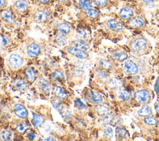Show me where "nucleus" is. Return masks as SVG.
I'll return each mask as SVG.
<instances>
[{"label":"nucleus","mask_w":159,"mask_h":141,"mask_svg":"<svg viewBox=\"0 0 159 141\" xmlns=\"http://www.w3.org/2000/svg\"><path fill=\"white\" fill-rule=\"evenodd\" d=\"M147 40L144 38H137L131 44V49L136 53L143 52L147 47Z\"/></svg>","instance_id":"nucleus-1"},{"label":"nucleus","mask_w":159,"mask_h":141,"mask_svg":"<svg viewBox=\"0 0 159 141\" xmlns=\"http://www.w3.org/2000/svg\"><path fill=\"white\" fill-rule=\"evenodd\" d=\"M85 98L91 103L97 104L103 102V98L99 94L93 90L87 89L85 93Z\"/></svg>","instance_id":"nucleus-2"},{"label":"nucleus","mask_w":159,"mask_h":141,"mask_svg":"<svg viewBox=\"0 0 159 141\" xmlns=\"http://www.w3.org/2000/svg\"><path fill=\"white\" fill-rule=\"evenodd\" d=\"M94 112L96 114L103 118L104 121H107L110 118V113L109 108L104 105H98L94 108Z\"/></svg>","instance_id":"nucleus-3"},{"label":"nucleus","mask_w":159,"mask_h":141,"mask_svg":"<svg viewBox=\"0 0 159 141\" xmlns=\"http://www.w3.org/2000/svg\"><path fill=\"white\" fill-rule=\"evenodd\" d=\"M134 98L139 103H145L150 99V93L146 89L137 91L134 94Z\"/></svg>","instance_id":"nucleus-4"},{"label":"nucleus","mask_w":159,"mask_h":141,"mask_svg":"<svg viewBox=\"0 0 159 141\" xmlns=\"http://www.w3.org/2000/svg\"><path fill=\"white\" fill-rule=\"evenodd\" d=\"M67 51L70 54L80 59H85L88 57V54L85 52V51H83L76 48H69Z\"/></svg>","instance_id":"nucleus-5"},{"label":"nucleus","mask_w":159,"mask_h":141,"mask_svg":"<svg viewBox=\"0 0 159 141\" xmlns=\"http://www.w3.org/2000/svg\"><path fill=\"white\" fill-rule=\"evenodd\" d=\"M124 69L126 72L130 75H136L138 73V67L137 65L132 60H128L124 64Z\"/></svg>","instance_id":"nucleus-6"},{"label":"nucleus","mask_w":159,"mask_h":141,"mask_svg":"<svg viewBox=\"0 0 159 141\" xmlns=\"http://www.w3.org/2000/svg\"><path fill=\"white\" fill-rule=\"evenodd\" d=\"M107 27L110 29H111L113 31L116 32H120L123 28V26L122 23L115 19L109 20L107 22Z\"/></svg>","instance_id":"nucleus-7"},{"label":"nucleus","mask_w":159,"mask_h":141,"mask_svg":"<svg viewBox=\"0 0 159 141\" xmlns=\"http://www.w3.org/2000/svg\"><path fill=\"white\" fill-rule=\"evenodd\" d=\"M37 86L38 89L44 94H48L49 93L48 83L44 78H40L37 81Z\"/></svg>","instance_id":"nucleus-8"},{"label":"nucleus","mask_w":159,"mask_h":141,"mask_svg":"<svg viewBox=\"0 0 159 141\" xmlns=\"http://www.w3.org/2000/svg\"><path fill=\"white\" fill-rule=\"evenodd\" d=\"M40 52V47L36 44L29 45L27 48V54L31 57H37Z\"/></svg>","instance_id":"nucleus-9"},{"label":"nucleus","mask_w":159,"mask_h":141,"mask_svg":"<svg viewBox=\"0 0 159 141\" xmlns=\"http://www.w3.org/2000/svg\"><path fill=\"white\" fill-rule=\"evenodd\" d=\"M22 57L18 54H12L9 58V62L13 67H19L23 64Z\"/></svg>","instance_id":"nucleus-10"},{"label":"nucleus","mask_w":159,"mask_h":141,"mask_svg":"<svg viewBox=\"0 0 159 141\" xmlns=\"http://www.w3.org/2000/svg\"><path fill=\"white\" fill-rule=\"evenodd\" d=\"M15 113L20 118L25 119L27 116V110L21 105L17 104L15 106Z\"/></svg>","instance_id":"nucleus-11"},{"label":"nucleus","mask_w":159,"mask_h":141,"mask_svg":"<svg viewBox=\"0 0 159 141\" xmlns=\"http://www.w3.org/2000/svg\"><path fill=\"white\" fill-rule=\"evenodd\" d=\"M2 20L7 23L13 24L15 22L13 15L12 12L10 10H4L3 11L1 14H0Z\"/></svg>","instance_id":"nucleus-12"},{"label":"nucleus","mask_w":159,"mask_h":141,"mask_svg":"<svg viewBox=\"0 0 159 141\" xmlns=\"http://www.w3.org/2000/svg\"><path fill=\"white\" fill-rule=\"evenodd\" d=\"M49 16V13L46 10H39L34 15V19L37 21L42 22L46 21Z\"/></svg>","instance_id":"nucleus-13"},{"label":"nucleus","mask_w":159,"mask_h":141,"mask_svg":"<svg viewBox=\"0 0 159 141\" xmlns=\"http://www.w3.org/2000/svg\"><path fill=\"white\" fill-rule=\"evenodd\" d=\"M144 20L142 18L136 17L128 23V25L132 27L138 28L142 27L144 25Z\"/></svg>","instance_id":"nucleus-14"},{"label":"nucleus","mask_w":159,"mask_h":141,"mask_svg":"<svg viewBox=\"0 0 159 141\" xmlns=\"http://www.w3.org/2000/svg\"><path fill=\"white\" fill-rule=\"evenodd\" d=\"M53 92L55 94V95L60 98L65 99L67 98V94L66 92L60 86H53Z\"/></svg>","instance_id":"nucleus-15"},{"label":"nucleus","mask_w":159,"mask_h":141,"mask_svg":"<svg viewBox=\"0 0 159 141\" xmlns=\"http://www.w3.org/2000/svg\"><path fill=\"white\" fill-rule=\"evenodd\" d=\"M116 95H117V97L119 100H121L123 101H128L130 100L131 98V94L130 93V92L124 89L118 90L116 93Z\"/></svg>","instance_id":"nucleus-16"},{"label":"nucleus","mask_w":159,"mask_h":141,"mask_svg":"<svg viewBox=\"0 0 159 141\" xmlns=\"http://www.w3.org/2000/svg\"><path fill=\"white\" fill-rule=\"evenodd\" d=\"M133 15H134L133 11L132 10V9H131L129 7L124 8L119 13V16H121V18L125 20L129 19V18H131L133 16Z\"/></svg>","instance_id":"nucleus-17"},{"label":"nucleus","mask_w":159,"mask_h":141,"mask_svg":"<svg viewBox=\"0 0 159 141\" xmlns=\"http://www.w3.org/2000/svg\"><path fill=\"white\" fill-rule=\"evenodd\" d=\"M70 31V27L69 25L66 23L61 24L58 26V31H59V35L63 37L65 36L67 34H69Z\"/></svg>","instance_id":"nucleus-18"},{"label":"nucleus","mask_w":159,"mask_h":141,"mask_svg":"<svg viewBox=\"0 0 159 141\" xmlns=\"http://www.w3.org/2000/svg\"><path fill=\"white\" fill-rule=\"evenodd\" d=\"M74 46H75V48H78L81 50H83V51H86V50L89 49V48H90L89 44L87 42H86L82 40H76L74 42Z\"/></svg>","instance_id":"nucleus-19"},{"label":"nucleus","mask_w":159,"mask_h":141,"mask_svg":"<svg viewBox=\"0 0 159 141\" xmlns=\"http://www.w3.org/2000/svg\"><path fill=\"white\" fill-rule=\"evenodd\" d=\"M16 9L20 12H24L27 8V4L24 0H18L15 5Z\"/></svg>","instance_id":"nucleus-20"},{"label":"nucleus","mask_w":159,"mask_h":141,"mask_svg":"<svg viewBox=\"0 0 159 141\" xmlns=\"http://www.w3.org/2000/svg\"><path fill=\"white\" fill-rule=\"evenodd\" d=\"M128 132L124 128L118 127L116 130V137L118 140H124L126 138Z\"/></svg>","instance_id":"nucleus-21"},{"label":"nucleus","mask_w":159,"mask_h":141,"mask_svg":"<svg viewBox=\"0 0 159 141\" xmlns=\"http://www.w3.org/2000/svg\"><path fill=\"white\" fill-rule=\"evenodd\" d=\"M138 114L141 117H147L152 114V111L149 106L145 105L138 111Z\"/></svg>","instance_id":"nucleus-22"},{"label":"nucleus","mask_w":159,"mask_h":141,"mask_svg":"<svg viewBox=\"0 0 159 141\" xmlns=\"http://www.w3.org/2000/svg\"><path fill=\"white\" fill-rule=\"evenodd\" d=\"M112 57L118 61L123 62L128 59V55L124 52H118L113 54Z\"/></svg>","instance_id":"nucleus-23"},{"label":"nucleus","mask_w":159,"mask_h":141,"mask_svg":"<svg viewBox=\"0 0 159 141\" xmlns=\"http://www.w3.org/2000/svg\"><path fill=\"white\" fill-rule=\"evenodd\" d=\"M25 74H26V78L28 81L31 82H33L34 81L36 78V74L34 70L31 67L27 68L26 70Z\"/></svg>","instance_id":"nucleus-24"},{"label":"nucleus","mask_w":159,"mask_h":141,"mask_svg":"<svg viewBox=\"0 0 159 141\" xmlns=\"http://www.w3.org/2000/svg\"><path fill=\"white\" fill-rule=\"evenodd\" d=\"M79 7L84 10H87L90 9L92 5L89 0H80L78 2Z\"/></svg>","instance_id":"nucleus-25"},{"label":"nucleus","mask_w":159,"mask_h":141,"mask_svg":"<svg viewBox=\"0 0 159 141\" xmlns=\"http://www.w3.org/2000/svg\"><path fill=\"white\" fill-rule=\"evenodd\" d=\"M102 133L104 137L110 138L113 134V129L111 127H105L103 128Z\"/></svg>","instance_id":"nucleus-26"},{"label":"nucleus","mask_w":159,"mask_h":141,"mask_svg":"<svg viewBox=\"0 0 159 141\" xmlns=\"http://www.w3.org/2000/svg\"><path fill=\"white\" fill-rule=\"evenodd\" d=\"M52 77L53 80L55 81H59V80H62L64 79V75L63 72H62L61 71L56 70L52 73Z\"/></svg>","instance_id":"nucleus-27"},{"label":"nucleus","mask_w":159,"mask_h":141,"mask_svg":"<svg viewBox=\"0 0 159 141\" xmlns=\"http://www.w3.org/2000/svg\"><path fill=\"white\" fill-rule=\"evenodd\" d=\"M32 122H33V124L36 126H40L43 123L44 118L41 116H40V115L34 114L33 116Z\"/></svg>","instance_id":"nucleus-28"},{"label":"nucleus","mask_w":159,"mask_h":141,"mask_svg":"<svg viewBox=\"0 0 159 141\" xmlns=\"http://www.w3.org/2000/svg\"><path fill=\"white\" fill-rule=\"evenodd\" d=\"M0 136L3 140H10L13 137V133L10 131H4L1 133Z\"/></svg>","instance_id":"nucleus-29"},{"label":"nucleus","mask_w":159,"mask_h":141,"mask_svg":"<svg viewBox=\"0 0 159 141\" xmlns=\"http://www.w3.org/2000/svg\"><path fill=\"white\" fill-rule=\"evenodd\" d=\"M99 65L101 68L104 69H110L113 67V64L108 60H101L99 62Z\"/></svg>","instance_id":"nucleus-30"},{"label":"nucleus","mask_w":159,"mask_h":141,"mask_svg":"<svg viewBox=\"0 0 159 141\" xmlns=\"http://www.w3.org/2000/svg\"><path fill=\"white\" fill-rule=\"evenodd\" d=\"M86 15L91 18H96L99 16V13L94 9H88L86 10Z\"/></svg>","instance_id":"nucleus-31"},{"label":"nucleus","mask_w":159,"mask_h":141,"mask_svg":"<svg viewBox=\"0 0 159 141\" xmlns=\"http://www.w3.org/2000/svg\"><path fill=\"white\" fill-rule=\"evenodd\" d=\"M15 83L16 87L19 89H24L27 87V84L22 80H16Z\"/></svg>","instance_id":"nucleus-32"},{"label":"nucleus","mask_w":159,"mask_h":141,"mask_svg":"<svg viewBox=\"0 0 159 141\" xmlns=\"http://www.w3.org/2000/svg\"><path fill=\"white\" fill-rule=\"evenodd\" d=\"M144 122L145 124L149 126H155L157 124V120L152 117H147L144 119Z\"/></svg>","instance_id":"nucleus-33"},{"label":"nucleus","mask_w":159,"mask_h":141,"mask_svg":"<svg viewBox=\"0 0 159 141\" xmlns=\"http://www.w3.org/2000/svg\"><path fill=\"white\" fill-rule=\"evenodd\" d=\"M56 42L59 46H64L66 44V40L63 38V36L61 35H58L56 37Z\"/></svg>","instance_id":"nucleus-34"},{"label":"nucleus","mask_w":159,"mask_h":141,"mask_svg":"<svg viewBox=\"0 0 159 141\" xmlns=\"http://www.w3.org/2000/svg\"><path fill=\"white\" fill-rule=\"evenodd\" d=\"M27 127H28V124L26 122H20L18 123L17 126V130L20 132H23L27 128Z\"/></svg>","instance_id":"nucleus-35"},{"label":"nucleus","mask_w":159,"mask_h":141,"mask_svg":"<svg viewBox=\"0 0 159 141\" xmlns=\"http://www.w3.org/2000/svg\"><path fill=\"white\" fill-rule=\"evenodd\" d=\"M76 32H77V35L80 39H85L86 37V33L83 29H77Z\"/></svg>","instance_id":"nucleus-36"},{"label":"nucleus","mask_w":159,"mask_h":141,"mask_svg":"<svg viewBox=\"0 0 159 141\" xmlns=\"http://www.w3.org/2000/svg\"><path fill=\"white\" fill-rule=\"evenodd\" d=\"M110 85L113 87H119L121 85V83L118 80L113 78L110 80Z\"/></svg>","instance_id":"nucleus-37"},{"label":"nucleus","mask_w":159,"mask_h":141,"mask_svg":"<svg viewBox=\"0 0 159 141\" xmlns=\"http://www.w3.org/2000/svg\"><path fill=\"white\" fill-rule=\"evenodd\" d=\"M75 105L77 106V107L80 109V110H84L86 108V106L83 104V103L79 99H76L75 100Z\"/></svg>","instance_id":"nucleus-38"},{"label":"nucleus","mask_w":159,"mask_h":141,"mask_svg":"<svg viewBox=\"0 0 159 141\" xmlns=\"http://www.w3.org/2000/svg\"><path fill=\"white\" fill-rule=\"evenodd\" d=\"M93 2L98 6H104L107 4V0H93Z\"/></svg>","instance_id":"nucleus-39"},{"label":"nucleus","mask_w":159,"mask_h":141,"mask_svg":"<svg viewBox=\"0 0 159 141\" xmlns=\"http://www.w3.org/2000/svg\"><path fill=\"white\" fill-rule=\"evenodd\" d=\"M52 105H54V106L55 107V108H56L58 111H61V110H63V106L62 105V103L58 101H55L52 102Z\"/></svg>","instance_id":"nucleus-40"},{"label":"nucleus","mask_w":159,"mask_h":141,"mask_svg":"<svg viewBox=\"0 0 159 141\" xmlns=\"http://www.w3.org/2000/svg\"><path fill=\"white\" fill-rule=\"evenodd\" d=\"M8 43V40L5 36L0 34V44L2 45H5Z\"/></svg>","instance_id":"nucleus-41"},{"label":"nucleus","mask_w":159,"mask_h":141,"mask_svg":"<svg viewBox=\"0 0 159 141\" xmlns=\"http://www.w3.org/2000/svg\"><path fill=\"white\" fill-rule=\"evenodd\" d=\"M143 3L150 8H153L154 6V2L153 0H142Z\"/></svg>","instance_id":"nucleus-42"},{"label":"nucleus","mask_w":159,"mask_h":141,"mask_svg":"<svg viewBox=\"0 0 159 141\" xmlns=\"http://www.w3.org/2000/svg\"><path fill=\"white\" fill-rule=\"evenodd\" d=\"M155 89L156 91V92L159 94V78H158L155 85Z\"/></svg>","instance_id":"nucleus-43"},{"label":"nucleus","mask_w":159,"mask_h":141,"mask_svg":"<svg viewBox=\"0 0 159 141\" xmlns=\"http://www.w3.org/2000/svg\"><path fill=\"white\" fill-rule=\"evenodd\" d=\"M97 75H99V77H102V78H105L106 77V74L104 72H103V71H101V70H98L97 72Z\"/></svg>","instance_id":"nucleus-44"},{"label":"nucleus","mask_w":159,"mask_h":141,"mask_svg":"<svg viewBox=\"0 0 159 141\" xmlns=\"http://www.w3.org/2000/svg\"><path fill=\"white\" fill-rule=\"evenodd\" d=\"M64 117L65 118H66L67 119H71V114L70 113H68V112H65L64 113Z\"/></svg>","instance_id":"nucleus-45"},{"label":"nucleus","mask_w":159,"mask_h":141,"mask_svg":"<svg viewBox=\"0 0 159 141\" xmlns=\"http://www.w3.org/2000/svg\"><path fill=\"white\" fill-rule=\"evenodd\" d=\"M27 137L30 140H33L35 138V134L33 132H30L28 134Z\"/></svg>","instance_id":"nucleus-46"},{"label":"nucleus","mask_w":159,"mask_h":141,"mask_svg":"<svg viewBox=\"0 0 159 141\" xmlns=\"http://www.w3.org/2000/svg\"><path fill=\"white\" fill-rule=\"evenodd\" d=\"M6 3V0H0V7H2L5 5Z\"/></svg>","instance_id":"nucleus-47"},{"label":"nucleus","mask_w":159,"mask_h":141,"mask_svg":"<svg viewBox=\"0 0 159 141\" xmlns=\"http://www.w3.org/2000/svg\"><path fill=\"white\" fill-rule=\"evenodd\" d=\"M38 1L41 3H47L48 2V0H38Z\"/></svg>","instance_id":"nucleus-48"},{"label":"nucleus","mask_w":159,"mask_h":141,"mask_svg":"<svg viewBox=\"0 0 159 141\" xmlns=\"http://www.w3.org/2000/svg\"><path fill=\"white\" fill-rule=\"evenodd\" d=\"M45 140H55V139L53 138V137H49L45 139Z\"/></svg>","instance_id":"nucleus-49"},{"label":"nucleus","mask_w":159,"mask_h":141,"mask_svg":"<svg viewBox=\"0 0 159 141\" xmlns=\"http://www.w3.org/2000/svg\"><path fill=\"white\" fill-rule=\"evenodd\" d=\"M60 1H61V2H66V1H67V0H60Z\"/></svg>","instance_id":"nucleus-50"}]
</instances>
